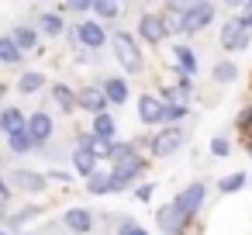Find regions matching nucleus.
I'll list each match as a JSON object with an SVG mask.
<instances>
[{
  "mask_svg": "<svg viewBox=\"0 0 252 235\" xmlns=\"http://www.w3.org/2000/svg\"><path fill=\"white\" fill-rule=\"evenodd\" d=\"M156 221H159V228H162L166 235H180V232L187 228V221H190V218H187V214L169 201V204H162V207L156 211Z\"/></svg>",
  "mask_w": 252,
  "mask_h": 235,
  "instance_id": "7",
  "label": "nucleus"
},
{
  "mask_svg": "<svg viewBox=\"0 0 252 235\" xmlns=\"http://www.w3.org/2000/svg\"><path fill=\"white\" fill-rule=\"evenodd\" d=\"M238 125H242V128H249V135H252V104L238 114Z\"/></svg>",
  "mask_w": 252,
  "mask_h": 235,
  "instance_id": "39",
  "label": "nucleus"
},
{
  "mask_svg": "<svg viewBox=\"0 0 252 235\" xmlns=\"http://www.w3.org/2000/svg\"><path fill=\"white\" fill-rule=\"evenodd\" d=\"M90 4H94V0H69V4H63V11H73V14H90Z\"/></svg>",
  "mask_w": 252,
  "mask_h": 235,
  "instance_id": "34",
  "label": "nucleus"
},
{
  "mask_svg": "<svg viewBox=\"0 0 252 235\" xmlns=\"http://www.w3.org/2000/svg\"><path fill=\"white\" fill-rule=\"evenodd\" d=\"M38 28H42V35H63V14H42L38 18Z\"/></svg>",
  "mask_w": 252,
  "mask_h": 235,
  "instance_id": "29",
  "label": "nucleus"
},
{
  "mask_svg": "<svg viewBox=\"0 0 252 235\" xmlns=\"http://www.w3.org/2000/svg\"><path fill=\"white\" fill-rule=\"evenodd\" d=\"M211 152H214V156H228V152H231L228 138H211Z\"/></svg>",
  "mask_w": 252,
  "mask_h": 235,
  "instance_id": "38",
  "label": "nucleus"
},
{
  "mask_svg": "<svg viewBox=\"0 0 252 235\" xmlns=\"http://www.w3.org/2000/svg\"><path fill=\"white\" fill-rule=\"evenodd\" d=\"M211 21H214V4H207V0H197V4L187 7V14H183V28H180V32L193 35V32H200V28H207Z\"/></svg>",
  "mask_w": 252,
  "mask_h": 235,
  "instance_id": "5",
  "label": "nucleus"
},
{
  "mask_svg": "<svg viewBox=\"0 0 252 235\" xmlns=\"http://www.w3.org/2000/svg\"><path fill=\"white\" fill-rule=\"evenodd\" d=\"M80 149H87V152H90V156H97V159H107L111 142H107V138H100V135H94V132H87V135H80Z\"/></svg>",
  "mask_w": 252,
  "mask_h": 235,
  "instance_id": "20",
  "label": "nucleus"
},
{
  "mask_svg": "<svg viewBox=\"0 0 252 235\" xmlns=\"http://www.w3.org/2000/svg\"><path fill=\"white\" fill-rule=\"evenodd\" d=\"M0 235H7V232H4V228H0Z\"/></svg>",
  "mask_w": 252,
  "mask_h": 235,
  "instance_id": "45",
  "label": "nucleus"
},
{
  "mask_svg": "<svg viewBox=\"0 0 252 235\" xmlns=\"http://www.w3.org/2000/svg\"><path fill=\"white\" fill-rule=\"evenodd\" d=\"M100 90H104L107 104H125V101H128V83H125L121 76H111V80H107Z\"/></svg>",
  "mask_w": 252,
  "mask_h": 235,
  "instance_id": "21",
  "label": "nucleus"
},
{
  "mask_svg": "<svg viewBox=\"0 0 252 235\" xmlns=\"http://www.w3.org/2000/svg\"><path fill=\"white\" fill-rule=\"evenodd\" d=\"M7 183H11V187H18V190L38 194V190H45V183H49V180H45L42 173H35V169H14Z\"/></svg>",
  "mask_w": 252,
  "mask_h": 235,
  "instance_id": "14",
  "label": "nucleus"
},
{
  "mask_svg": "<svg viewBox=\"0 0 252 235\" xmlns=\"http://www.w3.org/2000/svg\"><path fill=\"white\" fill-rule=\"evenodd\" d=\"M87 190H90V194H111V173H100V169H97V173L87 180Z\"/></svg>",
  "mask_w": 252,
  "mask_h": 235,
  "instance_id": "31",
  "label": "nucleus"
},
{
  "mask_svg": "<svg viewBox=\"0 0 252 235\" xmlns=\"http://www.w3.org/2000/svg\"><path fill=\"white\" fill-rule=\"evenodd\" d=\"M114 132H118V125H114V118H111L107 111L94 118V135H100V138H107V142H114Z\"/></svg>",
  "mask_w": 252,
  "mask_h": 235,
  "instance_id": "25",
  "label": "nucleus"
},
{
  "mask_svg": "<svg viewBox=\"0 0 252 235\" xmlns=\"http://www.w3.org/2000/svg\"><path fill=\"white\" fill-rule=\"evenodd\" d=\"M118 235H149V232H145L138 221H128V218H125V221H121V228H118Z\"/></svg>",
  "mask_w": 252,
  "mask_h": 235,
  "instance_id": "35",
  "label": "nucleus"
},
{
  "mask_svg": "<svg viewBox=\"0 0 252 235\" xmlns=\"http://www.w3.org/2000/svg\"><path fill=\"white\" fill-rule=\"evenodd\" d=\"M142 169H145V159L142 156H131L125 163H111V194H121L128 183H135Z\"/></svg>",
  "mask_w": 252,
  "mask_h": 235,
  "instance_id": "2",
  "label": "nucleus"
},
{
  "mask_svg": "<svg viewBox=\"0 0 252 235\" xmlns=\"http://www.w3.org/2000/svg\"><path fill=\"white\" fill-rule=\"evenodd\" d=\"M76 42L87 45V49H104L107 45V32L100 21H80L76 25Z\"/></svg>",
  "mask_w": 252,
  "mask_h": 235,
  "instance_id": "8",
  "label": "nucleus"
},
{
  "mask_svg": "<svg viewBox=\"0 0 252 235\" xmlns=\"http://www.w3.org/2000/svg\"><path fill=\"white\" fill-rule=\"evenodd\" d=\"M183 128L180 125H166L162 132H156V135H149V149H152V156H173L180 145H183Z\"/></svg>",
  "mask_w": 252,
  "mask_h": 235,
  "instance_id": "3",
  "label": "nucleus"
},
{
  "mask_svg": "<svg viewBox=\"0 0 252 235\" xmlns=\"http://www.w3.org/2000/svg\"><path fill=\"white\" fill-rule=\"evenodd\" d=\"M249 28L238 21V18H228L224 25H221V49H228V52H242V49H249Z\"/></svg>",
  "mask_w": 252,
  "mask_h": 235,
  "instance_id": "4",
  "label": "nucleus"
},
{
  "mask_svg": "<svg viewBox=\"0 0 252 235\" xmlns=\"http://www.w3.org/2000/svg\"><path fill=\"white\" fill-rule=\"evenodd\" d=\"M245 152L252 156V135H245Z\"/></svg>",
  "mask_w": 252,
  "mask_h": 235,
  "instance_id": "42",
  "label": "nucleus"
},
{
  "mask_svg": "<svg viewBox=\"0 0 252 235\" xmlns=\"http://www.w3.org/2000/svg\"><path fill=\"white\" fill-rule=\"evenodd\" d=\"M173 59H176V73H180V76H187V80L197 76V56H193V49L176 45V49H173Z\"/></svg>",
  "mask_w": 252,
  "mask_h": 235,
  "instance_id": "16",
  "label": "nucleus"
},
{
  "mask_svg": "<svg viewBox=\"0 0 252 235\" xmlns=\"http://www.w3.org/2000/svg\"><path fill=\"white\" fill-rule=\"evenodd\" d=\"M42 87H45V76H42V73H25V76L18 80V90H21V94H38Z\"/></svg>",
  "mask_w": 252,
  "mask_h": 235,
  "instance_id": "30",
  "label": "nucleus"
},
{
  "mask_svg": "<svg viewBox=\"0 0 252 235\" xmlns=\"http://www.w3.org/2000/svg\"><path fill=\"white\" fill-rule=\"evenodd\" d=\"M7 145H11V152H18V156H25V152H32V149H38V145L32 142V135H28V132L7 135Z\"/></svg>",
  "mask_w": 252,
  "mask_h": 235,
  "instance_id": "27",
  "label": "nucleus"
},
{
  "mask_svg": "<svg viewBox=\"0 0 252 235\" xmlns=\"http://www.w3.org/2000/svg\"><path fill=\"white\" fill-rule=\"evenodd\" d=\"M211 76H214L218 83H235V80H238V66H235L231 59H218L214 69H211Z\"/></svg>",
  "mask_w": 252,
  "mask_h": 235,
  "instance_id": "23",
  "label": "nucleus"
},
{
  "mask_svg": "<svg viewBox=\"0 0 252 235\" xmlns=\"http://www.w3.org/2000/svg\"><path fill=\"white\" fill-rule=\"evenodd\" d=\"M238 21H242V25L252 32V0H245V4L238 7Z\"/></svg>",
  "mask_w": 252,
  "mask_h": 235,
  "instance_id": "36",
  "label": "nucleus"
},
{
  "mask_svg": "<svg viewBox=\"0 0 252 235\" xmlns=\"http://www.w3.org/2000/svg\"><path fill=\"white\" fill-rule=\"evenodd\" d=\"M73 169H76L83 180H90V176L97 173V156H90L87 149H80V145H76V149H73Z\"/></svg>",
  "mask_w": 252,
  "mask_h": 235,
  "instance_id": "19",
  "label": "nucleus"
},
{
  "mask_svg": "<svg viewBox=\"0 0 252 235\" xmlns=\"http://www.w3.org/2000/svg\"><path fill=\"white\" fill-rule=\"evenodd\" d=\"M21 56H25V52L14 45L11 35H0V63H11V66H14V63H21Z\"/></svg>",
  "mask_w": 252,
  "mask_h": 235,
  "instance_id": "24",
  "label": "nucleus"
},
{
  "mask_svg": "<svg viewBox=\"0 0 252 235\" xmlns=\"http://www.w3.org/2000/svg\"><path fill=\"white\" fill-rule=\"evenodd\" d=\"M0 221H4V211H0Z\"/></svg>",
  "mask_w": 252,
  "mask_h": 235,
  "instance_id": "44",
  "label": "nucleus"
},
{
  "mask_svg": "<svg viewBox=\"0 0 252 235\" xmlns=\"http://www.w3.org/2000/svg\"><path fill=\"white\" fill-rule=\"evenodd\" d=\"M135 149H138L135 142H118V138H114V142H111V152H107V159H111V163H125V159L138 156Z\"/></svg>",
  "mask_w": 252,
  "mask_h": 235,
  "instance_id": "26",
  "label": "nucleus"
},
{
  "mask_svg": "<svg viewBox=\"0 0 252 235\" xmlns=\"http://www.w3.org/2000/svg\"><path fill=\"white\" fill-rule=\"evenodd\" d=\"M25 125H28V118L18 107H4V111H0V128H4V135H18V132H25Z\"/></svg>",
  "mask_w": 252,
  "mask_h": 235,
  "instance_id": "18",
  "label": "nucleus"
},
{
  "mask_svg": "<svg viewBox=\"0 0 252 235\" xmlns=\"http://www.w3.org/2000/svg\"><path fill=\"white\" fill-rule=\"evenodd\" d=\"M190 90H193V83H190L187 76H180V83H176V87H166L159 101H162L166 107H183V111H190Z\"/></svg>",
  "mask_w": 252,
  "mask_h": 235,
  "instance_id": "12",
  "label": "nucleus"
},
{
  "mask_svg": "<svg viewBox=\"0 0 252 235\" xmlns=\"http://www.w3.org/2000/svg\"><path fill=\"white\" fill-rule=\"evenodd\" d=\"M35 214H42V207H38V204H32V207H21L14 218H7V225H11V228H21V225H25V221H32Z\"/></svg>",
  "mask_w": 252,
  "mask_h": 235,
  "instance_id": "33",
  "label": "nucleus"
},
{
  "mask_svg": "<svg viewBox=\"0 0 252 235\" xmlns=\"http://www.w3.org/2000/svg\"><path fill=\"white\" fill-rule=\"evenodd\" d=\"M152 190H156L152 183H142V187L135 190V197H138V201H149V197H152Z\"/></svg>",
  "mask_w": 252,
  "mask_h": 235,
  "instance_id": "40",
  "label": "nucleus"
},
{
  "mask_svg": "<svg viewBox=\"0 0 252 235\" xmlns=\"http://www.w3.org/2000/svg\"><path fill=\"white\" fill-rule=\"evenodd\" d=\"M63 221H66V228L76 232V235H87V232L94 228V214H90L87 207H69V211L63 214Z\"/></svg>",
  "mask_w": 252,
  "mask_h": 235,
  "instance_id": "15",
  "label": "nucleus"
},
{
  "mask_svg": "<svg viewBox=\"0 0 252 235\" xmlns=\"http://www.w3.org/2000/svg\"><path fill=\"white\" fill-rule=\"evenodd\" d=\"M0 135H4V128H0Z\"/></svg>",
  "mask_w": 252,
  "mask_h": 235,
  "instance_id": "46",
  "label": "nucleus"
},
{
  "mask_svg": "<svg viewBox=\"0 0 252 235\" xmlns=\"http://www.w3.org/2000/svg\"><path fill=\"white\" fill-rule=\"evenodd\" d=\"M111 49H114V59H118L128 73H138V69H142V52H138L135 35H128V32H114V35H111Z\"/></svg>",
  "mask_w": 252,
  "mask_h": 235,
  "instance_id": "1",
  "label": "nucleus"
},
{
  "mask_svg": "<svg viewBox=\"0 0 252 235\" xmlns=\"http://www.w3.org/2000/svg\"><path fill=\"white\" fill-rule=\"evenodd\" d=\"M90 11H94V14H97L100 21H114L121 7L114 4V0H94V4H90Z\"/></svg>",
  "mask_w": 252,
  "mask_h": 235,
  "instance_id": "28",
  "label": "nucleus"
},
{
  "mask_svg": "<svg viewBox=\"0 0 252 235\" xmlns=\"http://www.w3.org/2000/svg\"><path fill=\"white\" fill-rule=\"evenodd\" d=\"M162 114H166V104L159 97H152V94H142L138 97V118L145 125H162Z\"/></svg>",
  "mask_w": 252,
  "mask_h": 235,
  "instance_id": "13",
  "label": "nucleus"
},
{
  "mask_svg": "<svg viewBox=\"0 0 252 235\" xmlns=\"http://www.w3.org/2000/svg\"><path fill=\"white\" fill-rule=\"evenodd\" d=\"M76 107H83L87 114H104L107 111V97H104V90L100 87H83V90H76Z\"/></svg>",
  "mask_w": 252,
  "mask_h": 235,
  "instance_id": "10",
  "label": "nucleus"
},
{
  "mask_svg": "<svg viewBox=\"0 0 252 235\" xmlns=\"http://www.w3.org/2000/svg\"><path fill=\"white\" fill-rule=\"evenodd\" d=\"M138 35L149 42V45H159L169 32H166V21H162V14H142V21H138Z\"/></svg>",
  "mask_w": 252,
  "mask_h": 235,
  "instance_id": "11",
  "label": "nucleus"
},
{
  "mask_svg": "<svg viewBox=\"0 0 252 235\" xmlns=\"http://www.w3.org/2000/svg\"><path fill=\"white\" fill-rule=\"evenodd\" d=\"M52 104H56L63 114L80 111V107H76V90H73V87H66V83H56V87H52Z\"/></svg>",
  "mask_w": 252,
  "mask_h": 235,
  "instance_id": "17",
  "label": "nucleus"
},
{
  "mask_svg": "<svg viewBox=\"0 0 252 235\" xmlns=\"http://www.w3.org/2000/svg\"><path fill=\"white\" fill-rule=\"evenodd\" d=\"M4 94H7V87H4V83H0V101H4Z\"/></svg>",
  "mask_w": 252,
  "mask_h": 235,
  "instance_id": "43",
  "label": "nucleus"
},
{
  "mask_svg": "<svg viewBox=\"0 0 252 235\" xmlns=\"http://www.w3.org/2000/svg\"><path fill=\"white\" fill-rule=\"evenodd\" d=\"M190 111H183V107H166V114H162V121L166 125H173V121H180V118H187Z\"/></svg>",
  "mask_w": 252,
  "mask_h": 235,
  "instance_id": "37",
  "label": "nucleus"
},
{
  "mask_svg": "<svg viewBox=\"0 0 252 235\" xmlns=\"http://www.w3.org/2000/svg\"><path fill=\"white\" fill-rule=\"evenodd\" d=\"M11 38H14V45H18L21 52H32V49L38 45V32L28 28V25H18V28L11 32Z\"/></svg>",
  "mask_w": 252,
  "mask_h": 235,
  "instance_id": "22",
  "label": "nucleus"
},
{
  "mask_svg": "<svg viewBox=\"0 0 252 235\" xmlns=\"http://www.w3.org/2000/svg\"><path fill=\"white\" fill-rule=\"evenodd\" d=\"M245 180H249L245 173H228V176L218 183V190H221V194H235V190H242V187H245Z\"/></svg>",
  "mask_w": 252,
  "mask_h": 235,
  "instance_id": "32",
  "label": "nucleus"
},
{
  "mask_svg": "<svg viewBox=\"0 0 252 235\" xmlns=\"http://www.w3.org/2000/svg\"><path fill=\"white\" fill-rule=\"evenodd\" d=\"M7 197H11V190H7V176L0 173V201H7Z\"/></svg>",
  "mask_w": 252,
  "mask_h": 235,
  "instance_id": "41",
  "label": "nucleus"
},
{
  "mask_svg": "<svg viewBox=\"0 0 252 235\" xmlns=\"http://www.w3.org/2000/svg\"><path fill=\"white\" fill-rule=\"evenodd\" d=\"M25 132L32 135V142H35V145H45V142H49V138L56 135V125H52V118H49L45 111H35V114L28 118Z\"/></svg>",
  "mask_w": 252,
  "mask_h": 235,
  "instance_id": "9",
  "label": "nucleus"
},
{
  "mask_svg": "<svg viewBox=\"0 0 252 235\" xmlns=\"http://www.w3.org/2000/svg\"><path fill=\"white\" fill-rule=\"evenodd\" d=\"M204 197H207V187H204V183H190L187 190H180V194L173 197V204H176L187 218H193V214L204 207Z\"/></svg>",
  "mask_w": 252,
  "mask_h": 235,
  "instance_id": "6",
  "label": "nucleus"
}]
</instances>
